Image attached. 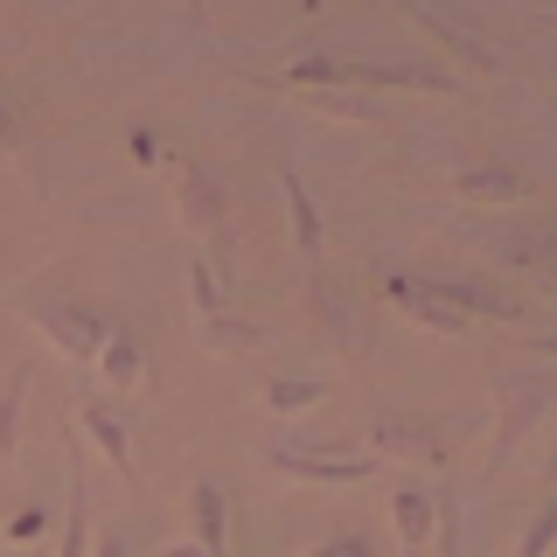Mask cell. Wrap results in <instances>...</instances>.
Wrapping results in <instances>:
<instances>
[{"label": "cell", "mask_w": 557, "mask_h": 557, "mask_svg": "<svg viewBox=\"0 0 557 557\" xmlns=\"http://www.w3.org/2000/svg\"><path fill=\"white\" fill-rule=\"evenodd\" d=\"M313 300H321V321H327V335H335L342 348L370 335V327H362V313H356V300H342V293L327 286V278H313Z\"/></svg>", "instance_id": "ac0fdd59"}, {"label": "cell", "mask_w": 557, "mask_h": 557, "mask_svg": "<svg viewBox=\"0 0 557 557\" xmlns=\"http://www.w3.org/2000/svg\"><path fill=\"white\" fill-rule=\"evenodd\" d=\"M405 557H418V550H405Z\"/></svg>", "instance_id": "f546056e"}, {"label": "cell", "mask_w": 557, "mask_h": 557, "mask_svg": "<svg viewBox=\"0 0 557 557\" xmlns=\"http://www.w3.org/2000/svg\"><path fill=\"white\" fill-rule=\"evenodd\" d=\"M460 188L467 202H522L530 196V174H522L516 161H481V168H460Z\"/></svg>", "instance_id": "9c48e42d"}, {"label": "cell", "mask_w": 557, "mask_h": 557, "mask_svg": "<svg viewBox=\"0 0 557 557\" xmlns=\"http://www.w3.org/2000/svg\"><path fill=\"white\" fill-rule=\"evenodd\" d=\"M196 536H202V557L231 550V509H223V487L216 481H196Z\"/></svg>", "instance_id": "5bb4252c"}, {"label": "cell", "mask_w": 557, "mask_h": 557, "mask_svg": "<svg viewBox=\"0 0 557 557\" xmlns=\"http://www.w3.org/2000/svg\"><path fill=\"white\" fill-rule=\"evenodd\" d=\"M57 557H91V487H84V460L70 453V536Z\"/></svg>", "instance_id": "2e32d148"}, {"label": "cell", "mask_w": 557, "mask_h": 557, "mask_svg": "<svg viewBox=\"0 0 557 557\" xmlns=\"http://www.w3.org/2000/svg\"><path fill=\"white\" fill-rule=\"evenodd\" d=\"M209 342H216V348H237V356H244V348H258V327H251V321H231V313H216V321H209Z\"/></svg>", "instance_id": "cb8c5ba5"}, {"label": "cell", "mask_w": 557, "mask_h": 557, "mask_svg": "<svg viewBox=\"0 0 557 557\" xmlns=\"http://www.w3.org/2000/svg\"><path fill=\"white\" fill-rule=\"evenodd\" d=\"M265 405H272V411H313V405H321V383L278 376V383H265Z\"/></svg>", "instance_id": "d6986e66"}, {"label": "cell", "mask_w": 557, "mask_h": 557, "mask_svg": "<svg viewBox=\"0 0 557 557\" xmlns=\"http://www.w3.org/2000/svg\"><path fill=\"white\" fill-rule=\"evenodd\" d=\"M293 84H307V91H327V84H397V91H460V77L425 57H293L286 70Z\"/></svg>", "instance_id": "6da1fadb"}, {"label": "cell", "mask_w": 557, "mask_h": 557, "mask_svg": "<svg viewBox=\"0 0 557 557\" xmlns=\"http://www.w3.org/2000/svg\"><path fill=\"white\" fill-rule=\"evenodd\" d=\"M28 321L42 327L63 356H77V362H91L104 348V335H112V321H104L91 300H63V293H28Z\"/></svg>", "instance_id": "7a4b0ae2"}, {"label": "cell", "mask_w": 557, "mask_h": 557, "mask_svg": "<svg viewBox=\"0 0 557 557\" xmlns=\"http://www.w3.org/2000/svg\"><path fill=\"white\" fill-rule=\"evenodd\" d=\"M536 348H544V356H557V335H536Z\"/></svg>", "instance_id": "83f0119b"}, {"label": "cell", "mask_w": 557, "mask_h": 557, "mask_svg": "<svg viewBox=\"0 0 557 557\" xmlns=\"http://www.w3.org/2000/svg\"><path fill=\"white\" fill-rule=\"evenodd\" d=\"M22 139V119H14V104H8V91H0V147H14Z\"/></svg>", "instance_id": "4316f807"}, {"label": "cell", "mask_w": 557, "mask_h": 557, "mask_svg": "<svg viewBox=\"0 0 557 557\" xmlns=\"http://www.w3.org/2000/svg\"><path fill=\"white\" fill-rule=\"evenodd\" d=\"M313 557H376V544H370V536H327Z\"/></svg>", "instance_id": "d4e9b609"}, {"label": "cell", "mask_w": 557, "mask_h": 557, "mask_svg": "<svg viewBox=\"0 0 557 557\" xmlns=\"http://www.w3.org/2000/svg\"><path fill=\"white\" fill-rule=\"evenodd\" d=\"M383 293H391V300L405 307L411 321H425L432 335H467V327H474V321H467V313L440 293V278H425V272H391V286H383Z\"/></svg>", "instance_id": "5b68a950"}, {"label": "cell", "mask_w": 557, "mask_h": 557, "mask_svg": "<svg viewBox=\"0 0 557 557\" xmlns=\"http://www.w3.org/2000/svg\"><path fill=\"white\" fill-rule=\"evenodd\" d=\"M405 14H411L418 28H432L446 49H460V57L474 63V70H495V49H487V42H481V35L467 28V22H453V14H432V8H405Z\"/></svg>", "instance_id": "4fadbf2b"}, {"label": "cell", "mask_w": 557, "mask_h": 557, "mask_svg": "<svg viewBox=\"0 0 557 557\" xmlns=\"http://www.w3.org/2000/svg\"><path fill=\"white\" fill-rule=\"evenodd\" d=\"M278 188H286V209H293V237H300V251H307V258H321V209H313L307 182L286 168V174H278Z\"/></svg>", "instance_id": "e0dca14e"}, {"label": "cell", "mask_w": 557, "mask_h": 557, "mask_svg": "<svg viewBox=\"0 0 557 557\" xmlns=\"http://www.w3.org/2000/svg\"><path fill=\"white\" fill-rule=\"evenodd\" d=\"M550 474H557V453H550Z\"/></svg>", "instance_id": "f1b7e54d"}, {"label": "cell", "mask_w": 557, "mask_h": 557, "mask_svg": "<svg viewBox=\"0 0 557 557\" xmlns=\"http://www.w3.org/2000/svg\"><path fill=\"white\" fill-rule=\"evenodd\" d=\"M370 440H376L383 453H411V460H446L440 425H425V418H376Z\"/></svg>", "instance_id": "7c38bea8"}, {"label": "cell", "mask_w": 557, "mask_h": 557, "mask_svg": "<svg viewBox=\"0 0 557 557\" xmlns=\"http://www.w3.org/2000/svg\"><path fill=\"white\" fill-rule=\"evenodd\" d=\"M196 307H202V321H216L223 313V272H216V258H196Z\"/></svg>", "instance_id": "44dd1931"}, {"label": "cell", "mask_w": 557, "mask_h": 557, "mask_svg": "<svg viewBox=\"0 0 557 557\" xmlns=\"http://www.w3.org/2000/svg\"><path fill=\"white\" fill-rule=\"evenodd\" d=\"M265 460L293 481H321V487H348V481H370L376 474V453H327L321 440H293V446H272Z\"/></svg>", "instance_id": "3957f363"}, {"label": "cell", "mask_w": 557, "mask_h": 557, "mask_svg": "<svg viewBox=\"0 0 557 557\" xmlns=\"http://www.w3.org/2000/svg\"><path fill=\"white\" fill-rule=\"evenodd\" d=\"M487 251H495L502 265L536 272V278H550V286H557V216L516 223V231H487Z\"/></svg>", "instance_id": "8992f818"}, {"label": "cell", "mask_w": 557, "mask_h": 557, "mask_svg": "<svg viewBox=\"0 0 557 557\" xmlns=\"http://www.w3.org/2000/svg\"><path fill=\"white\" fill-rule=\"evenodd\" d=\"M391 522H397V536H405V550H425L432 530H440V495H432V487H397Z\"/></svg>", "instance_id": "8fae6325"}, {"label": "cell", "mask_w": 557, "mask_h": 557, "mask_svg": "<svg viewBox=\"0 0 557 557\" xmlns=\"http://www.w3.org/2000/svg\"><path fill=\"white\" fill-rule=\"evenodd\" d=\"M550 544H557V502H544V509L530 516V530H522V550H516V557H550Z\"/></svg>", "instance_id": "7402d4cb"}, {"label": "cell", "mask_w": 557, "mask_h": 557, "mask_svg": "<svg viewBox=\"0 0 557 557\" xmlns=\"http://www.w3.org/2000/svg\"><path fill=\"white\" fill-rule=\"evenodd\" d=\"M440 293L467 313V321H474V313L481 321H522V300L502 293V286H487V278H440Z\"/></svg>", "instance_id": "30bf717a"}, {"label": "cell", "mask_w": 557, "mask_h": 557, "mask_svg": "<svg viewBox=\"0 0 557 557\" xmlns=\"http://www.w3.org/2000/svg\"><path fill=\"white\" fill-rule=\"evenodd\" d=\"M98 370H104L112 391H133V383H139V335H133V327L112 321V335H104V348H98Z\"/></svg>", "instance_id": "9a60e30c"}, {"label": "cell", "mask_w": 557, "mask_h": 557, "mask_svg": "<svg viewBox=\"0 0 557 557\" xmlns=\"http://www.w3.org/2000/svg\"><path fill=\"white\" fill-rule=\"evenodd\" d=\"M22 405H28V383L14 376V383H8V397H0V467H8V446H14V432H22Z\"/></svg>", "instance_id": "603a6c76"}, {"label": "cell", "mask_w": 557, "mask_h": 557, "mask_svg": "<svg viewBox=\"0 0 557 557\" xmlns=\"http://www.w3.org/2000/svg\"><path fill=\"white\" fill-rule=\"evenodd\" d=\"M91 557H133V536H126V530H104Z\"/></svg>", "instance_id": "484cf974"}, {"label": "cell", "mask_w": 557, "mask_h": 557, "mask_svg": "<svg viewBox=\"0 0 557 557\" xmlns=\"http://www.w3.org/2000/svg\"><path fill=\"white\" fill-rule=\"evenodd\" d=\"M174 188H182V223H188L196 237L216 244V272H223V223H231V196H223V182H216L202 161H182Z\"/></svg>", "instance_id": "277c9868"}, {"label": "cell", "mask_w": 557, "mask_h": 557, "mask_svg": "<svg viewBox=\"0 0 557 557\" xmlns=\"http://www.w3.org/2000/svg\"><path fill=\"white\" fill-rule=\"evenodd\" d=\"M313 112H327V119H383L376 98H362V91H313Z\"/></svg>", "instance_id": "ffe728a7"}, {"label": "cell", "mask_w": 557, "mask_h": 557, "mask_svg": "<svg viewBox=\"0 0 557 557\" xmlns=\"http://www.w3.org/2000/svg\"><path fill=\"white\" fill-rule=\"evenodd\" d=\"M550 405H557V376H544V370L502 376V446H516V440H522V432H530Z\"/></svg>", "instance_id": "52a82bcc"}, {"label": "cell", "mask_w": 557, "mask_h": 557, "mask_svg": "<svg viewBox=\"0 0 557 557\" xmlns=\"http://www.w3.org/2000/svg\"><path fill=\"white\" fill-rule=\"evenodd\" d=\"M77 425H84V440H91V446L104 453V460L119 467V474H126V481H139V467H133V432H126V418H119L112 405H104V397H98V405H84V418H77Z\"/></svg>", "instance_id": "ba28073f"}]
</instances>
